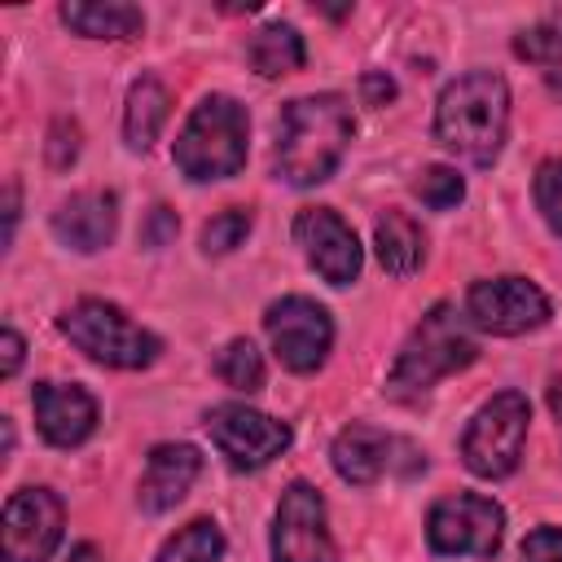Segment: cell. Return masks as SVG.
<instances>
[{
	"label": "cell",
	"instance_id": "8fae6325",
	"mask_svg": "<svg viewBox=\"0 0 562 562\" xmlns=\"http://www.w3.org/2000/svg\"><path fill=\"white\" fill-rule=\"evenodd\" d=\"M272 562H338V544L325 522V501L312 483H290L272 518Z\"/></svg>",
	"mask_w": 562,
	"mask_h": 562
},
{
	"label": "cell",
	"instance_id": "9c48e42d",
	"mask_svg": "<svg viewBox=\"0 0 562 562\" xmlns=\"http://www.w3.org/2000/svg\"><path fill=\"white\" fill-rule=\"evenodd\" d=\"M268 342L290 373H316L334 347V321L316 299L285 294L263 312Z\"/></svg>",
	"mask_w": 562,
	"mask_h": 562
},
{
	"label": "cell",
	"instance_id": "4fadbf2b",
	"mask_svg": "<svg viewBox=\"0 0 562 562\" xmlns=\"http://www.w3.org/2000/svg\"><path fill=\"white\" fill-rule=\"evenodd\" d=\"M294 241L303 246V255H307V263L316 268L321 281L351 285L360 277V263H364L360 241L334 206H303L294 215Z\"/></svg>",
	"mask_w": 562,
	"mask_h": 562
},
{
	"label": "cell",
	"instance_id": "4dcf8cb0",
	"mask_svg": "<svg viewBox=\"0 0 562 562\" xmlns=\"http://www.w3.org/2000/svg\"><path fill=\"white\" fill-rule=\"evenodd\" d=\"M360 92H364V105H386L395 97V79L386 70H364L360 75Z\"/></svg>",
	"mask_w": 562,
	"mask_h": 562
},
{
	"label": "cell",
	"instance_id": "4316f807",
	"mask_svg": "<svg viewBox=\"0 0 562 562\" xmlns=\"http://www.w3.org/2000/svg\"><path fill=\"white\" fill-rule=\"evenodd\" d=\"M536 206L544 224L562 237V158H549L536 167Z\"/></svg>",
	"mask_w": 562,
	"mask_h": 562
},
{
	"label": "cell",
	"instance_id": "9a60e30c",
	"mask_svg": "<svg viewBox=\"0 0 562 562\" xmlns=\"http://www.w3.org/2000/svg\"><path fill=\"white\" fill-rule=\"evenodd\" d=\"M114 228H119V198L110 189H83V193L66 198L53 211L57 241L70 246V250H79V255L105 250L114 241Z\"/></svg>",
	"mask_w": 562,
	"mask_h": 562
},
{
	"label": "cell",
	"instance_id": "836d02e7",
	"mask_svg": "<svg viewBox=\"0 0 562 562\" xmlns=\"http://www.w3.org/2000/svg\"><path fill=\"white\" fill-rule=\"evenodd\" d=\"M66 562H101V553H97V549H92V544H75V549H70V558H66Z\"/></svg>",
	"mask_w": 562,
	"mask_h": 562
},
{
	"label": "cell",
	"instance_id": "7c38bea8",
	"mask_svg": "<svg viewBox=\"0 0 562 562\" xmlns=\"http://www.w3.org/2000/svg\"><path fill=\"white\" fill-rule=\"evenodd\" d=\"M206 430H211V443L228 457L233 470H259L268 465L272 457H281L290 448V426L250 408V404H215L206 413Z\"/></svg>",
	"mask_w": 562,
	"mask_h": 562
},
{
	"label": "cell",
	"instance_id": "5bb4252c",
	"mask_svg": "<svg viewBox=\"0 0 562 562\" xmlns=\"http://www.w3.org/2000/svg\"><path fill=\"white\" fill-rule=\"evenodd\" d=\"M35 426L53 448H79L97 430V400L75 382H35Z\"/></svg>",
	"mask_w": 562,
	"mask_h": 562
},
{
	"label": "cell",
	"instance_id": "ffe728a7",
	"mask_svg": "<svg viewBox=\"0 0 562 562\" xmlns=\"http://www.w3.org/2000/svg\"><path fill=\"white\" fill-rule=\"evenodd\" d=\"M373 250H378V263H382L391 277H408V272H417L422 259H426V237H422V228H417L413 215L386 211V215H378V224H373Z\"/></svg>",
	"mask_w": 562,
	"mask_h": 562
},
{
	"label": "cell",
	"instance_id": "603a6c76",
	"mask_svg": "<svg viewBox=\"0 0 562 562\" xmlns=\"http://www.w3.org/2000/svg\"><path fill=\"white\" fill-rule=\"evenodd\" d=\"M215 373H220L233 391L255 395V391L263 386V356H259V347H255L250 338H233V342H224V351L215 356Z\"/></svg>",
	"mask_w": 562,
	"mask_h": 562
},
{
	"label": "cell",
	"instance_id": "7a4b0ae2",
	"mask_svg": "<svg viewBox=\"0 0 562 562\" xmlns=\"http://www.w3.org/2000/svg\"><path fill=\"white\" fill-rule=\"evenodd\" d=\"M509 132V83L496 70L457 75L435 101V140L457 158L487 167L496 162Z\"/></svg>",
	"mask_w": 562,
	"mask_h": 562
},
{
	"label": "cell",
	"instance_id": "cb8c5ba5",
	"mask_svg": "<svg viewBox=\"0 0 562 562\" xmlns=\"http://www.w3.org/2000/svg\"><path fill=\"white\" fill-rule=\"evenodd\" d=\"M514 53L522 61H540V66H562V18L536 22L527 31L514 35Z\"/></svg>",
	"mask_w": 562,
	"mask_h": 562
},
{
	"label": "cell",
	"instance_id": "3957f363",
	"mask_svg": "<svg viewBox=\"0 0 562 562\" xmlns=\"http://www.w3.org/2000/svg\"><path fill=\"white\" fill-rule=\"evenodd\" d=\"M479 356V342L470 334V321L448 307V303H435L417 325L413 334L404 338V347L395 351V364L386 373V395L391 400H413V395H426L435 382H443L448 373L474 364Z\"/></svg>",
	"mask_w": 562,
	"mask_h": 562
},
{
	"label": "cell",
	"instance_id": "6da1fadb",
	"mask_svg": "<svg viewBox=\"0 0 562 562\" xmlns=\"http://www.w3.org/2000/svg\"><path fill=\"white\" fill-rule=\"evenodd\" d=\"M351 132H356L351 105L338 92L285 101L281 119H277V149H272L277 176L294 189L329 180L351 145Z\"/></svg>",
	"mask_w": 562,
	"mask_h": 562
},
{
	"label": "cell",
	"instance_id": "1f68e13d",
	"mask_svg": "<svg viewBox=\"0 0 562 562\" xmlns=\"http://www.w3.org/2000/svg\"><path fill=\"white\" fill-rule=\"evenodd\" d=\"M22 351H26V347H22V334L4 325V329H0V378H13V373H18Z\"/></svg>",
	"mask_w": 562,
	"mask_h": 562
},
{
	"label": "cell",
	"instance_id": "30bf717a",
	"mask_svg": "<svg viewBox=\"0 0 562 562\" xmlns=\"http://www.w3.org/2000/svg\"><path fill=\"white\" fill-rule=\"evenodd\" d=\"M66 531V505L48 487H22L4 501L0 558L4 562H48Z\"/></svg>",
	"mask_w": 562,
	"mask_h": 562
},
{
	"label": "cell",
	"instance_id": "d6986e66",
	"mask_svg": "<svg viewBox=\"0 0 562 562\" xmlns=\"http://www.w3.org/2000/svg\"><path fill=\"white\" fill-rule=\"evenodd\" d=\"M171 114V97L167 88L154 79V75H140L132 88H127V101H123V136H127V149H149L158 136H162V123Z\"/></svg>",
	"mask_w": 562,
	"mask_h": 562
},
{
	"label": "cell",
	"instance_id": "5b68a950",
	"mask_svg": "<svg viewBox=\"0 0 562 562\" xmlns=\"http://www.w3.org/2000/svg\"><path fill=\"white\" fill-rule=\"evenodd\" d=\"M57 329L97 364L105 369H149L162 351V342L136 325L123 307L105 303V299H79L75 307L61 312Z\"/></svg>",
	"mask_w": 562,
	"mask_h": 562
},
{
	"label": "cell",
	"instance_id": "f546056e",
	"mask_svg": "<svg viewBox=\"0 0 562 562\" xmlns=\"http://www.w3.org/2000/svg\"><path fill=\"white\" fill-rule=\"evenodd\" d=\"M176 211L171 206H149V215H145V224H140V246H149V250H162L171 237H176Z\"/></svg>",
	"mask_w": 562,
	"mask_h": 562
},
{
	"label": "cell",
	"instance_id": "484cf974",
	"mask_svg": "<svg viewBox=\"0 0 562 562\" xmlns=\"http://www.w3.org/2000/svg\"><path fill=\"white\" fill-rule=\"evenodd\" d=\"M250 224H255V215H250L246 206H228V211L211 215V224L202 228V250H206V255H228V250H237V246L246 241Z\"/></svg>",
	"mask_w": 562,
	"mask_h": 562
},
{
	"label": "cell",
	"instance_id": "ac0fdd59",
	"mask_svg": "<svg viewBox=\"0 0 562 562\" xmlns=\"http://www.w3.org/2000/svg\"><path fill=\"white\" fill-rule=\"evenodd\" d=\"M61 22L83 40H132L145 31V13L123 0H66Z\"/></svg>",
	"mask_w": 562,
	"mask_h": 562
},
{
	"label": "cell",
	"instance_id": "2e32d148",
	"mask_svg": "<svg viewBox=\"0 0 562 562\" xmlns=\"http://www.w3.org/2000/svg\"><path fill=\"white\" fill-rule=\"evenodd\" d=\"M202 470V457L193 443H158L149 457H145V474H140V487H136V501L145 514H167L176 509L193 479Z\"/></svg>",
	"mask_w": 562,
	"mask_h": 562
},
{
	"label": "cell",
	"instance_id": "d4e9b609",
	"mask_svg": "<svg viewBox=\"0 0 562 562\" xmlns=\"http://www.w3.org/2000/svg\"><path fill=\"white\" fill-rule=\"evenodd\" d=\"M417 198L430 206V211H452L461 198H465V180H461V171L457 167H443V162H435V167H426L422 176H417Z\"/></svg>",
	"mask_w": 562,
	"mask_h": 562
},
{
	"label": "cell",
	"instance_id": "52a82bcc",
	"mask_svg": "<svg viewBox=\"0 0 562 562\" xmlns=\"http://www.w3.org/2000/svg\"><path fill=\"white\" fill-rule=\"evenodd\" d=\"M505 536V509L492 496L457 492L435 501L426 518V540L439 558H492Z\"/></svg>",
	"mask_w": 562,
	"mask_h": 562
},
{
	"label": "cell",
	"instance_id": "44dd1931",
	"mask_svg": "<svg viewBox=\"0 0 562 562\" xmlns=\"http://www.w3.org/2000/svg\"><path fill=\"white\" fill-rule=\"evenodd\" d=\"M246 57H250L255 75H263V79H281V75H290V70L303 66L307 48H303V35H299L290 22H268V26H259V31L250 35Z\"/></svg>",
	"mask_w": 562,
	"mask_h": 562
},
{
	"label": "cell",
	"instance_id": "d6a6232c",
	"mask_svg": "<svg viewBox=\"0 0 562 562\" xmlns=\"http://www.w3.org/2000/svg\"><path fill=\"white\" fill-rule=\"evenodd\" d=\"M13 228H18V184L4 189V241H13Z\"/></svg>",
	"mask_w": 562,
	"mask_h": 562
},
{
	"label": "cell",
	"instance_id": "ba28073f",
	"mask_svg": "<svg viewBox=\"0 0 562 562\" xmlns=\"http://www.w3.org/2000/svg\"><path fill=\"white\" fill-rule=\"evenodd\" d=\"M549 294L527 277H487L474 281L465 294V321L496 338L531 334L549 321Z\"/></svg>",
	"mask_w": 562,
	"mask_h": 562
},
{
	"label": "cell",
	"instance_id": "e0dca14e",
	"mask_svg": "<svg viewBox=\"0 0 562 562\" xmlns=\"http://www.w3.org/2000/svg\"><path fill=\"white\" fill-rule=\"evenodd\" d=\"M391 452H395V439H391L386 430L364 426V422H351V426H342V430L334 435L329 461H334V470H338L342 483L369 487V483H378V479L395 465Z\"/></svg>",
	"mask_w": 562,
	"mask_h": 562
},
{
	"label": "cell",
	"instance_id": "83f0119b",
	"mask_svg": "<svg viewBox=\"0 0 562 562\" xmlns=\"http://www.w3.org/2000/svg\"><path fill=\"white\" fill-rule=\"evenodd\" d=\"M75 158H79V127H75L70 119H57V123L48 127V162H53L57 171H66Z\"/></svg>",
	"mask_w": 562,
	"mask_h": 562
},
{
	"label": "cell",
	"instance_id": "277c9868",
	"mask_svg": "<svg viewBox=\"0 0 562 562\" xmlns=\"http://www.w3.org/2000/svg\"><path fill=\"white\" fill-rule=\"evenodd\" d=\"M246 132H250V119H246L241 101H233V97H202L193 105V114L184 119L171 158L198 184L228 180V176H237L246 167Z\"/></svg>",
	"mask_w": 562,
	"mask_h": 562
},
{
	"label": "cell",
	"instance_id": "f1b7e54d",
	"mask_svg": "<svg viewBox=\"0 0 562 562\" xmlns=\"http://www.w3.org/2000/svg\"><path fill=\"white\" fill-rule=\"evenodd\" d=\"M522 562H562V527H536L522 549H518Z\"/></svg>",
	"mask_w": 562,
	"mask_h": 562
},
{
	"label": "cell",
	"instance_id": "8992f818",
	"mask_svg": "<svg viewBox=\"0 0 562 562\" xmlns=\"http://www.w3.org/2000/svg\"><path fill=\"white\" fill-rule=\"evenodd\" d=\"M527 422H531V404L522 391H501L492 395L465 426L461 435V461L470 474L479 479H505L518 470L522 461V443H527Z\"/></svg>",
	"mask_w": 562,
	"mask_h": 562
},
{
	"label": "cell",
	"instance_id": "7402d4cb",
	"mask_svg": "<svg viewBox=\"0 0 562 562\" xmlns=\"http://www.w3.org/2000/svg\"><path fill=\"white\" fill-rule=\"evenodd\" d=\"M220 558H224V536L211 518H193L158 549V562H220Z\"/></svg>",
	"mask_w": 562,
	"mask_h": 562
}]
</instances>
